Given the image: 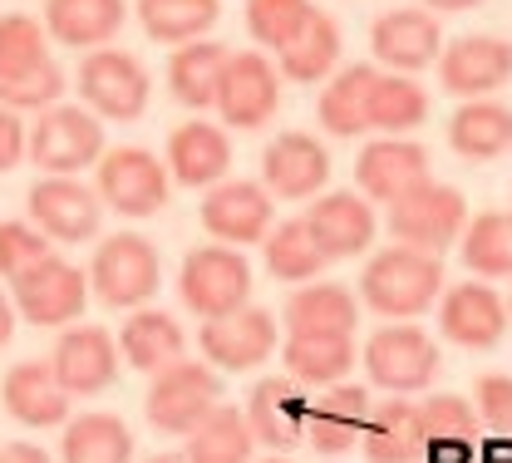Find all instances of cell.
I'll return each mask as SVG.
<instances>
[{
  "label": "cell",
  "mask_w": 512,
  "mask_h": 463,
  "mask_svg": "<svg viewBox=\"0 0 512 463\" xmlns=\"http://www.w3.org/2000/svg\"><path fill=\"white\" fill-rule=\"evenodd\" d=\"M109 153L104 143V124L94 109L84 104H55L35 119L30 129V163L45 173V178H74L84 173L89 163H99Z\"/></svg>",
  "instance_id": "5"
},
{
  "label": "cell",
  "mask_w": 512,
  "mask_h": 463,
  "mask_svg": "<svg viewBox=\"0 0 512 463\" xmlns=\"http://www.w3.org/2000/svg\"><path fill=\"white\" fill-rule=\"evenodd\" d=\"M325 262H330V257L316 247L306 217H291V222L271 227V237H266V271H271L276 281H296V286L320 281Z\"/></svg>",
  "instance_id": "40"
},
{
  "label": "cell",
  "mask_w": 512,
  "mask_h": 463,
  "mask_svg": "<svg viewBox=\"0 0 512 463\" xmlns=\"http://www.w3.org/2000/svg\"><path fill=\"white\" fill-rule=\"evenodd\" d=\"M311 15H316L311 0H247V30L256 35V45L276 55L311 25Z\"/></svg>",
  "instance_id": "42"
},
{
  "label": "cell",
  "mask_w": 512,
  "mask_h": 463,
  "mask_svg": "<svg viewBox=\"0 0 512 463\" xmlns=\"http://www.w3.org/2000/svg\"><path fill=\"white\" fill-rule=\"evenodd\" d=\"M512 79V40L503 35H458L439 55V84L453 99H488Z\"/></svg>",
  "instance_id": "17"
},
{
  "label": "cell",
  "mask_w": 512,
  "mask_h": 463,
  "mask_svg": "<svg viewBox=\"0 0 512 463\" xmlns=\"http://www.w3.org/2000/svg\"><path fill=\"white\" fill-rule=\"evenodd\" d=\"M124 15V0H45V30L69 50H104Z\"/></svg>",
  "instance_id": "29"
},
{
  "label": "cell",
  "mask_w": 512,
  "mask_h": 463,
  "mask_svg": "<svg viewBox=\"0 0 512 463\" xmlns=\"http://www.w3.org/2000/svg\"><path fill=\"white\" fill-rule=\"evenodd\" d=\"M419 419H424V439L429 444H478V409L473 399L429 390L419 399Z\"/></svg>",
  "instance_id": "41"
},
{
  "label": "cell",
  "mask_w": 512,
  "mask_h": 463,
  "mask_svg": "<svg viewBox=\"0 0 512 463\" xmlns=\"http://www.w3.org/2000/svg\"><path fill=\"white\" fill-rule=\"evenodd\" d=\"M365 459L370 463H424L429 439H424V419H419V399L404 395H384L365 424L360 439Z\"/></svg>",
  "instance_id": "26"
},
{
  "label": "cell",
  "mask_w": 512,
  "mask_h": 463,
  "mask_svg": "<svg viewBox=\"0 0 512 463\" xmlns=\"http://www.w3.org/2000/svg\"><path fill=\"white\" fill-rule=\"evenodd\" d=\"M375 79H380V69H370V65L335 69L330 84L320 89V104H316L320 129L330 133V138H360V133L370 129V94H375Z\"/></svg>",
  "instance_id": "31"
},
{
  "label": "cell",
  "mask_w": 512,
  "mask_h": 463,
  "mask_svg": "<svg viewBox=\"0 0 512 463\" xmlns=\"http://www.w3.org/2000/svg\"><path fill=\"white\" fill-rule=\"evenodd\" d=\"M20 158H30V129L15 109H0V173H10Z\"/></svg>",
  "instance_id": "47"
},
{
  "label": "cell",
  "mask_w": 512,
  "mask_h": 463,
  "mask_svg": "<svg viewBox=\"0 0 512 463\" xmlns=\"http://www.w3.org/2000/svg\"><path fill=\"white\" fill-rule=\"evenodd\" d=\"M64 94V69L50 60L25 74H0V109H55Z\"/></svg>",
  "instance_id": "44"
},
{
  "label": "cell",
  "mask_w": 512,
  "mask_h": 463,
  "mask_svg": "<svg viewBox=\"0 0 512 463\" xmlns=\"http://www.w3.org/2000/svg\"><path fill=\"white\" fill-rule=\"evenodd\" d=\"M463 227H468V202L458 188H448V183H424V188H414V193H404V198L389 207V232H394V242L399 247H419V252H434V257H444L448 247L463 237Z\"/></svg>",
  "instance_id": "8"
},
{
  "label": "cell",
  "mask_w": 512,
  "mask_h": 463,
  "mask_svg": "<svg viewBox=\"0 0 512 463\" xmlns=\"http://www.w3.org/2000/svg\"><path fill=\"white\" fill-rule=\"evenodd\" d=\"M448 148L468 163H493L512 148V109L498 99H468L448 119Z\"/></svg>",
  "instance_id": "32"
},
{
  "label": "cell",
  "mask_w": 512,
  "mask_h": 463,
  "mask_svg": "<svg viewBox=\"0 0 512 463\" xmlns=\"http://www.w3.org/2000/svg\"><path fill=\"white\" fill-rule=\"evenodd\" d=\"M202 227L212 232V242L247 252L252 242L271 237V227H276V198L266 193V183L227 178V183L207 188V198H202Z\"/></svg>",
  "instance_id": "11"
},
{
  "label": "cell",
  "mask_w": 512,
  "mask_h": 463,
  "mask_svg": "<svg viewBox=\"0 0 512 463\" xmlns=\"http://www.w3.org/2000/svg\"><path fill=\"white\" fill-rule=\"evenodd\" d=\"M434 311H439V331H444V340L463 345V350H498L503 335H508V326H512L508 301H503L488 281H478V276L448 286Z\"/></svg>",
  "instance_id": "14"
},
{
  "label": "cell",
  "mask_w": 512,
  "mask_h": 463,
  "mask_svg": "<svg viewBox=\"0 0 512 463\" xmlns=\"http://www.w3.org/2000/svg\"><path fill=\"white\" fill-rule=\"evenodd\" d=\"M340 65V25L330 15H311V25L281 50V74L296 84H320Z\"/></svg>",
  "instance_id": "39"
},
{
  "label": "cell",
  "mask_w": 512,
  "mask_h": 463,
  "mask_svg": "<svg viewBox=\"0 0 512 463\" xmlns=\"http://www.w3.org/2000/svg\"><path fill=\"white\" fill-rule=\"evenodd\" d=\"M119 360V335H109L104 326H64L50 350V370L69 399L104 395L119 380Z\"/></svg>",
  "instance_id": "12"
},
{
  "label": "cell",
  "mask_w": 512,
  "mask_h": 463,
  "mask_svg": "<svg viewBox=\"0 0 512 463\" xmlns=\"http://www.w3.org/2000/svg\"><path fill=\"white\" fill-rule=\"evenodd\" d=\"M197 345H202V360H207L212 370H256L261 360L276 355L281 321H276L266 306H242V311H232V316L202 321Z\"/></svg>",
  "instance_id": "13"
},
{
  "label": "cell",
  "mask_w": 512,
  "mask_h": 463,
  "mask_svg": "<svg viewBox=\"0 0 512 463\" xmlns=\"http://www.w3.org/2000/svg\"><path fill=\"white\" fill-rule=\"evenodd\" d=\"M94 193L104 198V207H114L119 217L138 222V217H153V212L168 207V198H173V173L148 148H109L99 158Z\"/></svg>",
  "instance_id": "7"
},
{
  "label": "cell",
  "mask_w": 512,
  "mask_h": 463,
  "mask_svg": "<svg viewBox=\"0 0 512 463\" xmlns=\"http://www.w3.org/2000/svg\"><path fill=\"white\" fill-rule=\"evenodd\" d=\"M429 119V94L414 74H380L375 94H370V129H380L384 138H404L409 129H419Z\"/></svg>",
  "instance_id": "38"
},
{
  "label": "cell",
  "mask_w": 512,
  "mask_h": 463,
  "mask_svg": "<svg viewBox=\"0 0 512 463\" xmlns=\"http://www.w3.org/2000/svg\"><path fill=\"white\" fill-rule=\"evenodd\" d=\"M276 104H281V69L261 50H232L227 74H222V94H217L222 124L252 133L276 114Z\"/></svg>",
  "instance_id": "15"
},
{
  "label": "cell",
  "mask_w": 512,
  "mask_h": 463,
  "mask_svg": "<svg viewBox=\"0 0 512 463\" xmlns=\"http://www.w3.org/2000/svg\"><path fill=\"white\" fill-rule=\"evenodd\" d=\"M434 173H429V148L414 143V138H375L360 148L355 158V188L365 193L370 202H394L414 188H424Z\"/></svg>",
  "instance_id": "18"
},
{
  "label": "cell",
  "mask_w": 512,
  "mask_h": 463,
  "mask_svg": "<svg viewBox=\"0 0 512 463\" xmlns=\"http://www.w3.org/2000/svg\"><path fill=\"white\" fill-rule=\"evenodd\" d=\"M178 296L197 321H217V316H232L247 306L252 296V262L242 247H222V242H207V247H192L183 257L178 271Z\"/></svg>",
  "instance_id": "4"
},
{
  "label": "cell",
  "mask_w": 512,
  "mask_h": 463,
  "mask_svg": "<svg viewBox=\"0 0 512 463\" xmlns=\"http://www.w3.org/2000/svg\"><path fill=\"white\" fill-rule=\"evenodd\" d=\"M439 370H444L439 340L414 321H389L365 340V375L384 395H429Z\"/></svg>",
  "instance_id": "2"
},
{
  "label": "cell",
  "mask_w": 512,
  "mask_h": 463,
  "mask_svg": "<svg viewBox=\"0 0 512 463\" xmlns=\"http://www.w3.org/2000/svg\"><path fill=\"white\" fill-rule=\"evenodd\" d=\"M370 45H375V60L399 74H414V69H429L444 55V35H439V15L434 10H384L370 30Z\"/></svg>",
  "instance_id": "23"
},
{
  "label": "cell",
  "mask_w": 512,
  "mask_h": 463,
  "mask_svg": "<svg viewBox=\"0 0 512 463\" xmlns=\"http://www.w3.org/2000/svg\"><path fill=\"white\" fill-rule=\"evenodd\" d=\"M227 60H232V50H227L222 40H192V45H178L173 60H168V89H173V99L188 104V109H217Z\"/></svg>",
  "instance_id": "30"
},
{
  "label": "cell",
  "mask_w": 512,
  "mask_h": 463,
  "mask_svg": "<svg viewBox=\"0 0 512 463\" xmlns=\"http://www.w3.org/2000/svg\"><path fill=\"white\" fill-rule=\"evenodd\" d=\"M119 355H124V365H133V370L158 375V370H168V365H178L188 355V335L178 326V316L153 311V306H138V311L124 316Z\"/></svg>",
  "instance_id": "28"
},
{
  "label": "cell",
  "mask_w": 512,
  "mask_h": 463,
  "mask_svg": "<svg viewBox=\"0 0 512 463\" xmlns=\"http://www.w3.org/2000/svg\"><path fill=\"white\" fill-rule=\"evenodd\" d=\"M463 266L478 276V281H512V212H478L463 237Z\"/></svg>",
  "instance_id": "37"
},
{
  "label": "cell",
  "mask_w": 512,
  "mask_h": 463,
  "mask_svg": "<svg viewBox=\"0 0 512 463\" xmlns=\"http://www.w3.org/2000/svg\"><path fill=\"white\" fill-rule=\"evenodd\" d=\"M148 94H153V79H148V69L138 65L128 50H109L104 45V50L84 55V65H79V99L99 119H114V124L143 119Z\"/></svg>",
  "instance_id": "9"
},
{
  "label": "cell",
  "mask_w": 512,
  "mask_h": 463,
  "mask_svg": "<svg viewBox=\"0 0 512 463\" xmlns=\"http://www.w3.org/2000/svg\"><path fill=\"white\" fill-rule=\"evenodd\" d=\"M45 25L35 15H0V74H25V69L50 65V50H45Z\"/></svg>",
  "instance_id": "43"
},
{
  "label": "cell",
  "mask_w": 512,
  "mask_h": 463,
  "mask_svg": "<svg viewBox=\"0 0 512 463\" xmlns=\"http://www.w3.org/2000/svg\"><path fill=\"white\" fill-rule=\"evenodd\" d=\"M60 463H133V434L119 414H74L64 424Z\"/></svg>",
  "instance_id": "34"
},
{
  "label": "cell",
  "mask_w": 512,
  "mask_h": 463,
  "mask_svg": "<svg viewBox=\"0 0 512 463\" xmlns=\"http://www.w3.org/2000/svg\"><path fill=\"white\" fill-rule=\"evenodd\" d=\"M478 463H512V434H488V439H478Z\"/></svg>",
  "instance_id": "48"
},
{
  "label": "cell",
  "mask_w": 512,
  "mask_h": 463,
  "mask_svg": "<svg viewBox=\"0 0 512 463\" xmlns=\"http://www.w3.org/2000/svg\"><path fill=\"white\" fill-rule=\"evenodd\" d=\"M473 409L488 434H512V375H483L473 390Z\"/></svg>",
  "instance_id": "46"
},
{
  "label": "cell",
  "mask_w": 512,
  "mask_h": 463,
  "mask_svg": "<svg viewBox=\"0 0 512 463\" xmlns=\"http://www.w3.org/2000/svg\"><path fill=\"white\" fill-rule=\"evenodd\" d=\"M306 414H311V395L301 380L291 375H266L252 385L247 399V424H252L256 444H266L271 454H291L306 439Z\"/></svg>",
  "instance_id": "20"
},
{
  "label": "cell",
  "mask_w": 512,
  "mask_h": 463,
  "mask_svg": "<svg viewBox=\"0 0 512 463\" xmlns=\"http://www.w3.org/2000/svg\"><path fill=\"white\" fill-rule=\"evenodd\" d=\"M429 10H439V15H458V10H473V5H483V0H424Z\"/></svg>",
  "instance_id": "51"
},
{
  "label": "cell",
  "mask_w": 512,
  "mask_h": 463,
  "mask_svg": "<svg viewBox=\"0 0 512 463\" xmlns=\"http://www.w3.org/2000/svg\"><path fill=\"white\" fill-rule=\"evenodd\" d=\"M252 449L256 434L247 424V409H237V404H217L188 434L192 463H252Z\"/></svg>",
  "instance_id": "35"
},
{
  "label": "cell",
  "mask_w": 512,
  "mask_h": 463,
  "mask_svg": "<svg viewBox=\"0 0 512 463\" xmlns=\"http://www.w3.org/2000/svg\"><path fill=\"white\" fill-rule=\"evenodd\" d=\"M0 463H55L40 444H5L0 449Z\"/></svg>",
  "instance_id": "49"
},
{
  "label": "cell",
  "mask_w": 512,
  "mask_h": 463,
  "mask_svg": "<svg viewBox=\"0 0 512 463\" xmlns=\"http://www.w3.org/2000/svg\"><path fill=\"white\" fill-rule=\"evenodd\" d=\"M227 168H232V138L227 129L207 124V119H188L168 133V173L183 183V188H217L227 183Z\"/></svg>",
  "instance_id": "25"
},
{
  "label": "cell",
  "mask_w": 512,
  "mask_h": 463,
  "mask_svg": "<svg viewBox=\"0 0 512 463\" xmlns=\"http://www.w3.org/2000/svg\"><path fill=\"white\" fill-rule=\"evenodd\" d=\"M163 286V257L143 232H114L99 242L89 262V291L109 311H138L158 296Z\"/></svg>",
  "instance_id": "3"
},
{
  "label": "cell",
  "mask_w": 512,
  "mask_h": 463,
  "mask_svg": "<svg viewBox=\"0 0 512 463\" xmlns=\"http://www.w3.org/2000/svg\"><path fill=\"white\" fill-rule=\"evenodd\" d=\"M360 296L340 281H306L286 301V335H355Z\"/></svg>",
  "instance_id": "27"
},
{
  "label": "cell",
  "mask_w": 512,
  "mask_h": 463,
  "mask_svg": "<svg viewBox=\"0 0 512 463\" xmlns=\"http://www.w3.org/2000/svg\"><path fill=\"white\" fill-rule=\"evenodd\" d=\"M444 296V262L419 247H384L360 271V301L384 321H414Z\"/></svg>",
  "instance_id": "1"
},
{
  "label": "cell",
  "mask_w": 512,
  "mask_h": 463,
  "mask_svg": "<svg viewBox=\"0 0 512 463\" xmlns=\"http://www.w3.org/2000/svg\"><path fill=\"white\" fill-rule=\"evenodd\" d=\"M306 227L316 237V247L330 262H345V257H360L370 252L380 222H375V207L365 193H320L306 207Z\"/></svg>",
  "instance_id": "21"
},
{
  "label": "cell",
  "mask_w": 512,
  "mask_h": 463,
  "mask_svg": "<svg viewBox=\"0 0 512 463\" xmlns=\"http://www.w3.org/2000/svg\"><path fill=\"white\" fill-rule=\"evenodd\" d=\"M30 222L50 237V242H94L99 237V222H104V198L94 188H84L79 178H40L30 188Z\"/></svg>",
  "instance_id": "16"
},
{
  "label": "cell",
  "mask_w": 512,
  "mask_h": 463,
  "mask_svg": "<svg viewBox=\"0 0 512 463\" xmlns=\"http://www.w3.org/2000/svg\"><path fill=\"white\" fill-rule=\"evenodd\" d=\"M15 321H20V311H15V301L0 291V350L10 345V335H15Z\"/></svg>",
  "instance_id": "50"
},
{
  "label": "cell",
  "mask_w": 512,
  "mask_h": 463,
  "mask_svg": "<svg viewBox=\"0 0 512 463\" xmlns=\"http://www.w3.org/2000/svg\"><path fill=\"white\" fill-rule=\"evenodd\" d=\"M89 276L79 266H69L64 257H50L35 271H25L20 281H10V301L20 311V321L30 326H45V331H64V326H79L84 306H89Z\"/></svg>",
  "instance_id": "10"
},
{
  "label": "cell",
  "mask_w": 512,
  "mask_h": 463,
  "mask_svg": "<svg viewBox=\"0 0 512 463\" xmlns=\"http://www.w3.org/2000/svg\"><path fill=\"white\" fill-rule=\"evenodd\" d=\"M281 360H286L291 380L330 390V385H345V375L360 360V345H355V335H286Z\"/></svg>",
  "instance_id": "33"
},
{
  "label": "cell",
  "mask_w": 512,
  "mask_h": 463,
  "mask_svg": "<svg viewBox=\"0 0 512 463\" xmlns=\"http://www.w3.org/2000/svg\"><path fill=\"white\" fill-rule=\"evenodd\" d=\"M217 404H222L217 370H212L207 360H188V355H183L178 365H168V370L153 375L148 399H143V414H148V424H153L158 434L188 439Z\"/></svg>",
  "instance_id": "6"
},
{
  "label": "cell",
  "mask_w": 512,
  "mask_h": 463,
  "mask_svg": "<svg viewBox=\"0 0 512 463\" xmlns=\"http://www.w3.org/2000/svg\"><path fill=\"white\" fill-rule=\"evenodd\" d=\"M261 463H286V459H281V454H271V459H261Z\"/></svg>",
  "instance_id": "53"
},
{
  "label": "cell",
  "mask_w": 512,
  "mask_h": 463,
  "mask_svg": "<svg viewBox=\"0 0 512 463\" xmlns=\"http://www.w3.org/2000/svg\"><path fill=\"white\" fill-rule=\"evenodd\" d=\"M217 15H222V0H138V20H143L148 40H158V45L207 40Z\"/></svg>",
  "instance_id": "36"
},
{
  "label": "cell",
  "mask_w": 512,
  "mask_h": 463,
  "mask_svg": "<svg viewBox=\"0 0 512 463\" xmlns=\"http://www.w3.org/2000/svg\"><path fill=\"white\" fill-rule=\"evenodd\" d=\"M0 404L25 429H60V424H69V395H64V385L55 380L50 360H20V365H10L5 380H0Z\"/></svg>",
  "instance_id": "24"
},
{
  "label": "cell",
  "mask_w": 512,
  "mask_h": 463,
  "mask_svg": "<svg viewBox=\"0 0 512 463\" xmlns=\"http://www.w3.org/2000/svg\"><path fill=\"white\" fill-rule=\"evenodd\" d=\"M50 237L35 222H0V276L20 281L25 271H35L40 262H50Z\"/></svg>",
  "instance_id": "45"
},
{
  "label": "cell",
  "mask_w": 512,
  "mask_h": 463,
  "mask_svg": "<svg viewBox=\"0 0 512 463\" xmlns=\"http://www.w3.org/2000/svg\"><path fill=\"white\" fill-rule=\"evenodd\" d=\"M261 178L271 198H320V188L330 183V148L320 143L316 133H276L261 148Z\"/></svg>",
  "instance_id": "19"
},
{
  "label": "cell",
  "mask_w": 512,
  "mask_h": 463,
  "mask_svg": "<svg viewBox=\"0 0 512 463\" xmlns=\"http://www.w3.org/2000/svg\"><path fill=\"white\" fill-rule=\"evenodd\" d=\"M143 463H192V459H188V449H168V454H153V459H143Z\"/></svg>",
  "instance_id": "52"
},
{
  "label": "cell",
  "mask_w": 512,
  "mask_h": 463,
  "mask_svg": "<svg viewBox=\"0 0 512 463\" xmlns=\"http://www.w3.org/2000/svg\"><path fill=\"white\" fill-rule=\"evenodd\" d=\"M508 316H512V296H508Z\"/></svg>",
  "instance_id": "54"
},
{
  "label": "cell",
  "mask_w": 512,
  "mask_h": 463,
  "mask_svg": "<svg viewBox=\"0 0 512 463\" xmlns=\"http://www.w3.org/2000/svg\"><path fill=\"white\" fill-rule=\"evenodd\" d=\"M375 414V399L370 385H330L311 399V414H306V444L316 454H350L360 439H365V424Z\"/></svg>",
  "instance_id": "22"
}]
</instances>
